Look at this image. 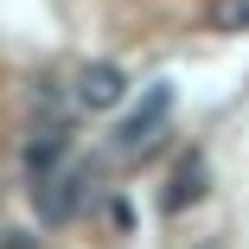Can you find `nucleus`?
I'll use <instances>...</instances> for the list:
<instances>
[{"label":"nucleus","mask_w":249,"mask_h":249,"mask_svg":"<svg viewBox=\"0 0 249 249\" xmlns=\"http://www.w3.org/2000/svg\"><path fill=\"white\" fill-rule=\"evenodd\" d=\"M83 198H89V166H52V173H38V185H32V205H38V217L45 224H64V217H77L83 211Z\"/></svg>","instance_id":"obj_1"},{"label":"nucleus","mask_w":249,"mask_h":249,"mask_svg":"<svg viewBox=\"0 0 249 249\" xmlns=\"http://www.w3.org/2000/svg\"><path fill=\"white\" fill-rule=\"evenodd\" d=\"M166 115H173V89H166V83H154V89H147V103H141V109H134V115H128L122 128H115V141H109V147H115L122 160H134V154H147V147L160 141V128H166Z\"/></svg>","instance_id":"obj_2"},{"label":"nucleus","mask_w":249,"mask_h":249,"mask_svg":"<svg viewBox=\"0 0 249 249\" xmlns=\"http://www.w3.org/2000/svg\"><path fill=\"white\" fill-rule=\"evenodd\" d=\"M122 96H128V77H122V64H83V71H77V83H71V103H77V109H89V115L115 109Z\"/></svg>","instance_id":"obj_3"},{"label":"nucleus","mask_w":249,"mask_h":249,"mask_svg":"<svg viewBox=\"0 0 249 249\" xmlns=\"http://www.w3.org/2000/svg\"><path fill=\"white\" fill-rule=\"evenodd\" d=\"M64 154H71V128H64V122H38L32 141H26V173H32V179H38V173H52Z\"/></svg>","instance_id":"obj_4"},{"label":"nucleus","mask_w":249,"mask_h":249,"mask_svg":"<svg viewBox=\"0 0 249 249\" xmlns=\"http://www.w3.org/2000/svg\"><path fill=\"white\" fill-rule=\"evenodd\" d=\"M205 198V160H185L179 173H173V192H166V211H185V205H198Z\"/></svg>","instance_id":"obj_5"},{"label":"nucleus","mask_w":249,"mask_h":249,"mask_svg":"<svg viewBox=\"0 0 249 249\" xmlns=\"http://www.w3.org/2000/svg\"><path fill=\"white\" fill-rule=\"evenodd\" d=\"M217 32H249V0H217Z\"/></svg>","instance_id":"obj_6"}]
</instances>
